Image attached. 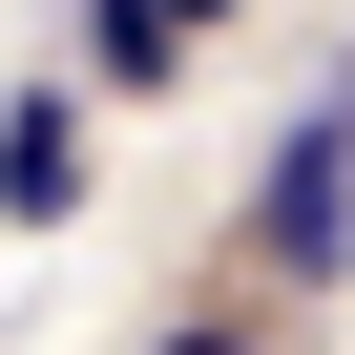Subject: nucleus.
I'll return each mask as SVG.
<instances>
[{"instance_id":"f257e3e1","label":"nucleus","mask_w":355,"mask_h":355,"mask_svg":"<svg viewBox=\"0 0 355 355\" xmlns=\"http://www.w3.org/2000/svg\"><path fill=\"white\" fill-rule=\"evenodd\" d=\"M251 251H272V272H355V105H313V125L272 146V209H251Z\"/></svg>"},{"instance_id":"f03ea898","label":"nucleus","mask_w":355,"mask_h":355,"mask_svg":"<svg viewBox=\"0 0 355 355\" xmlns=\"http://www.w3.org/2000/svg\"><path fill=\"white\" fill-rule=\"evenodd\" d=\"M0 209H21V230H63V209H84V105H42V84L0 105Z\"/></svg>"},{"instance_id":"7ed1b4c3","label":"nucleus","mask_w":355,"mask_h":355,"mask_svg":"<svg viewBox=\"0 0 355 355\" xmlns=\"http://www.w3.org/2000/svg\"><path fill=\"white\" fill-rule=\"evenodd\" d=\"M84 63H105V84H167V63H189V21H167V0H105V21H84Z\"/></svg>"},{"instance_id":"20e7f679","label":"nucleus","mask_w":355,"mask_h":355,"mask_svg":"<svg viewBox=\"0 0 355 355\" xmlns=\"http://www.w3.org/2000/svg\"><path fill=\"white\" fill-rule=\"evenodd\" d=\"M167 355H251V334H209V313H189V334H167Z\"/></svg>"},{"instance_id":"39448f33","label":"nucleus","mask_w":355,"mask_h":355,"mask_svg":"<svg viewBox=\"0 0 355 355\" xmlns=\"http://www.w3.org/2000/svg\"><path fill=\"white\" fill-rule=\"evenodd\" d=\"M167 21H230V0H167Z\"/></svg>"}]
</instances>
